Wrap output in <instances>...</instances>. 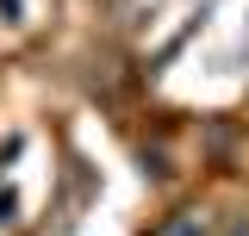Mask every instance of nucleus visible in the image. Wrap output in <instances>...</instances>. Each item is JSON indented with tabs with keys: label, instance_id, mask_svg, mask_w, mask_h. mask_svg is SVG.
<instances>
[{
	"label": "nucleus",
	"instance_id": "obj_1",
	"mask_svg": "<svg viewBox=\"0 0 249 236\" xmlns=\"http://www.w3.org/2000/svg\"><path fill=\"white\" fill-rule=\"evenodd\" d=\"M162 236H212V218H206V211H175V224Z\"/></svg>",
	"mask_w": 249,
	"mask_h": 236
},
{
	"label": "nucleus",
	"instance_id": "obj_2",
	"mask_svg": "<svg viewBox=\"0 0 249 236\" xmlns=\"http://www.w3.org/2000/svg\"><path fill=\"white\" fill-rule=\"evenodd\" d=\"M0 6H6V13H19V0H0Z\"/></svg>",
	"mask_w": 249,
	"mask_h": 236
},
{
	"label": "nucleus",
	"instance_id": "obj_3",
	"mask_svg": "<svg viewBox=\"0 0 249 236\" xmlns=\"http://www.w3.org/2000/svg\"><path fill=\"white\" fill-rule=\"evenodd\" d=\"M231 236H243V230H231Z\"/></svg>",
	"mask_w": 249,
	"mask_h": 236
}]
</instances>
